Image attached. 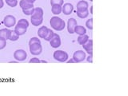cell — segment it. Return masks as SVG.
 <instances>
[{
  "instance_id": "1",
  "label": "cell",
  "mask_w": 128,
  "mask_h": 96,
  "mask_svg": "<svg viewBox=\"0 0 128 96\" xmlns=\"http://www.w3.org/2000/svg\"><path fill=\"white\" fill-rule=\"evenodd\" d=\"M50 26L55 30L61 31L64 30V28L66 26V24H65V22H64L62 18L55 16V17L51 18L50 19Z\"/></svg>"
},
{
  "instance_id": "2",
  "label": "cell",
  "mask_w": 128,
  "mask_h": 96,
  "mask_svg": "<svg viewBox=\"0 0 128 96\" xmlns=\"http://www.w3.org/2000/svg\"><path fill=\"white\" fill-rule=\"evenodd\" d=\"M54 58L58 62H64L68 59V54L62 50H57L54 53Z\"/></svg>"
},
{
  "instance_id": "3",
  "label": "cell",
  "mask_w": 128,
  "mask_h": 96,
  "mask_svg": "<svg viewBox=\"0 0 128 96\" xmlns=\"http://www.w3.org/2000/svg\"><path fill=\"white\" fill-rule=\"evenodd\" d=\"M14 57L18 62L19 61H24L25 59H26L27 54L24 50H17L14 52Z\"/></svg>"
},
{
  "instance_id": "4",
  "label": "cell",
  "mask_w": 128,
  "mask_h": 96,
  "mask_svg": "<svg viewBox=\"0 0 128 96\" xmlns=\"http://www.w3.org/2000/svg\"><path fill=\"white\" fill-rule=\"evenodd\" d=\"M30 51L33 55H38L42 53V47L41 44H33V45H30Z\"/></svg>"
},
{
  "instance_id": "5",
  "label": "cell",
  "mask_w": 128,
  "mask_h": 96,
  "mask_svg": "<svg viewBox=\"0 0 128 96\" xmlns=\"http://www.w3.org/2000/svg\"><path fill=\"white\" fill-rule=\"evenodd\" d=\"M85 58H86V54H85V52L82 50L76 51L73 56V59L74 60L75 62H81L84 61Z\"/></svg>"
},
{
  "instance_id": "6",
  "label": "cell",
  "mask_w": 128,
  "mask_h": 96,
  "mask_svg": "<svg viewBox=\"0 0 128 96\" xmlns=\"http://www.w3.org/2000/svg\"><path fill=\"white\" fill-rule=\"evenodd\" d=\"M3 23L6 27H11L15 25L16 19L14 16L12 15H7L3 19Z\"/></svg>"
},
{
  "instance_id": "7",
  "label": "cell",
  "mask_w": 128,
  "mask_h": 96,
  "mask_svg": "<svg viewBox=\"0 0 128 96\" xmlns=\"http://www.w3.org/2000/svg\"><path fill=\"white\" fill-rule=\"evenodd\" d=\"M50 46L53 48H58L61 46V39H60L59 35L57 34H54V37L51 38V40L50 41Z\"/></svg>"
},
{
  "instance_id": "8",
  "label": "cell",
  "mask_w": 128,
  "mask_h": 96,
  "mask_svg": "<svg viewBox=\"0 0 128 96\" xmlns=\"http://www.w3.org/2000/svg\"><path fill=\"white\" fill-rule=\"evenodd\" d=\"M77 26V21L74 18H70L68 20V23H67V29L68 32L70 34H74V28Z\"/></svg>"
},
{
  "instance_id": "9",
  "label": "cell",
  "mask_w": 128,
  "mask_h": 96,
  "mask_svg": "<svg viewBox=\"0 0 128 96\" xmlns=\"http://www.w3.org/2000/svg\"><path fill=\"white\" fill-rule=\"evenodd\" d=\"M82 46L88 54H93V40L89 39L85 44H83Z\"/></svg>"
},
{
  "instance_id": "10",
  "label": "cell",
  "mask_w": 128,
  "mask_h": 96,
  "mask_svg": "<svg viewBox=\"0 0 128 96\" xmlns=\"http://www.w3.org/2000/svg\"><path fill=\"white\" fill-rule=\"evenodd\" d=\"M74 10V6L70 3H66L64 4V6L62 7V11L63 12L64 14L69 15L72 13V11Z\"/></svg>"
},
{
  "instance_id": "11",
  "label": "cell",
  "mask_w": 128,
  "mask_h": 96,
  "mask_svg": "<svg viewBox=\"0 0 128 96\" xmlns=\"http://www.w3.org/2000/svg\"><path fill=\"white\" fill-rule=\"evenodd\" d=\"M33 3L34 2L32 1V0H22V1L20 2L19 5L23 10V9H28V8L34 7Z\"/></svg>"
},
{
  "instance_id": "12",
  "label": "cell",
  "mask_w": 128,
  "mask_h": 96,
  "mask_svg": "<svg viewBox=\"0 0 128 96\" xmlns=\"http://www.w3.org/2000/svg\"><path fill=\"white\" fill-rule=\"evenodd\" d=\"M26 29L27 28L23 26H21V25H18V24H17V26H15V29H14V31L15 33L17 34L18 35H23L26 34Z\"/></svg>"
},
{
  "instance_id": "13",
  "label": "cell",
  "mask_w": 128,
  "mask_h": 96,
  "mask_svg": "<svg viewBox=\"0 0 128 96\" xmlns=\"http://www.w3.org/2000/svg\"><path fill=\"white\" fill-rule=\"evenodd\" d=\"M43 22V18H39V17H35V16L31 15V23L32 25L34 26H40Z\"/></svg>"
},
{
  "instance_id": "14",
  "label": "cell",
  "mask_w": 128,
  "mask_h": 96,
  "mask_svg": "<svg viewBox=\"0 0 128 96\" xmlns=\"http://www.w3.org/2000/svg\"><path fill=\"white\" fill-rule=\"evenodd\" d=\"M10 30L8 29H2L0 30V38H3L5 40L9 39L10 38Z\"/></svg>"
},
{
  "instance_id": "15",
  "label": "cell",
  "mask_w": 128,
  "mask_h": 96,
  "mask_svg": "<svg viewBox=\"0 0 128 96\" xmlns=\"http://www.w3.org/2000/svg\"><path fill=\"white\" fill-rule=\"evenodd\" d=\"M88 2L86 1H80L77 4V10H88Z\"/></svg>"
},
{
  "instance_id": "16",
  "label": "cell",
  "mask_w": 128,
  "mask_h": 96,
  "mask_svg": "<svg viewBox=\"0 0 128 96\" xmlns=\"http://www.w3.org/2000/svg\"><path fill=\"white\" fill-rule=\"evenodd\" d=\"M48 30H49V29L46 27V26H42L40 29L38 30V36L41 38H45V37L46 36V34H47V33H48Z\"/></svg>"
},
{
  "instance_id": "17",
  "label": "cell",
  "mask_w": 128,
  "mask_h": 96,
  "mask_svg": "<svg viewBox=\"0 0 128 96\" xmlns=\"http://www.w3.org/2000/svg\"><path fill=\"white\" fill-rule=\"evenodd\" d=\"M74 33L78 34L79 35H82L86 33V28H84L83 26L77 25L74 28Z\"/></svg>"
},
{
  "instance_id": "18",
  "label": "cell",
  "mask_w": 128,
  "mask_h": 96,
  "mask_svg": "<svg viewBox=\"0 0 128 96\" xmlns=\"http://www.w3.org/2000/svg\"><path fill=\"white\" fill-rule=\"evenodd\" d=\"M32 16H35V17H39V18H43V10H42V8H40V7L34 8Z\"/></svg>"
},
{
  "instance_id": "19",
  "label": "cell",
  "mask_w": 128,
  "mask_h": 96,
  "mask_svg": "<svg viewBox=\"0 0 128 96\" xmlns=\"http://www.w3.org/2000/svg\"><path fill=\"white\" fill-rule=\"evenodd\" d=\"M88 40H89V37H88V35H86V34H82V35H79V37L78 38V42L80 44V45H83V44H85Z\"/></svg>"
},
{
  "instance_id": "20",
  "label": "cell",
  "mask_w": 128,
  "mask_h": 96,
  "mask_svg": "<svg viewBox=\"0 0 128 96\" xmlns=\"http://www.w3.org/2000/svg\"><path fill=\"white\" fill-rule=\"evenodd\" d=\"M62 12V6L58 5H53L52 6V13L55 15H58L61 14Z\"/></svg>"
},
{
  "instance_id": "21",
  "label": "cell",
  "mask_w": 128,
  "mask_h": 96,
  "mask_svg": "<svg viewBox=\"0 0 128 96\" xmlns=\"http://www.w3.org/2000/svg\"><path fill=\"white\" fill-rule=\"evenodd\" d=\"M77 15L80 18H86L89 15V11L86 10H77Z\"/></svg>"
},
{
  "instance_id": "22",
  "label": "cell",
  "mask_w": 128,
  "mask_h": 96,
  "mask_svg": "<svg viewBox=\"0 0 128 96\" xmlns=\"http://www.w3.org/2000/svg\"><path fill=\"white\" fill-rule=\"evenodd\" d=\"M18 38H19V35H18L17 34H16L14 30V31L10 30V38H9V39L10 40V41L15 42L18 39Z\"/></svg>"
},
{
  "instance_id": "23",
  "label": "cell",
  "mask_w": 128,
  "mask_h": 96,
  "mask_svg": "<svg viewBox=\"0 0 128 96\" xmlns=\"http://www.w3.org/2000/svg\"><path fill=\"white\" fill-rule=\"evenodd\" d=\"M54 32L52 31L51 30L49 29V30H48V33H47L46 36L45 38H44V39H45L46 41H49V42H50V40H51V38L54 37Z\"/></svg>"
},
{
  "instance_id": "24",
  "label": "cell",
  "mask_w": 128,
  "mask_h": 96,
  "mask_svg": "<svg viewBox=\"0 0 128 96\" xmlns=\"http://www.w3.org/2000/svg\"><path fill=\"white\" fill-rule=\"evenodd\" d=\"M6 4L10 7H15L18 5V1L17 0H6Z\"/></svg>"
},
{
  "instance_id": "25",
  "label": "cell",
  "mask_w": 128,
  "mask_h": 96,
  "mask_svg": "<svg viewBox=\"0 0 128 96\" xmlns=\"http://www.w3.org/2000/svg\"><path fill=\"white\" fill-rule=\"evenodd\" d=\"M34 7H31V8H28V9H23V14H26V15H32L33 14V12H34Z\"/></svg>"
},
{
  "instance_id": "26",
  "label": "cell",
  "mask_w": 128,
  "mask_h": 96,
  "mask_svg": "<svg viewBox=\"0 0 128 96\" xmlns=\"http://www.w3.org/2000/svg\"><path fill=\"white\" fill-rule=\"evenodd\" d=\"M18 25H21V26H25V27H28L29 26V22H28V21L26 19H20L18 22Z\"/></svg>"
},
{
  "instance_id": "27",
  "label": "cell",
  "mask_w": 128,
  "mask_h": 96,
  "mask_svg": "<svg viewBox=\"0 0 128 96\" xmlns=\"http://www.w3.org/2000/svg\"><path fill=\"white\" fill-rule=\"evenodd\" d=\"M50 4H51V6H53V5L62 6L63 5V0H50Z\"/></svg>"
},
{
  "instance_id": "28",
  "label": "cell",
  "mask_w": 128,
  "mask_h": 96,
  "mask_svg": "<svg viewBox=\"0 0 128 96\" xmlns=\"http://www.w3.org/2000/svg\"><path fill=\"white\" fill-rule=\"evenodd\" d=\"M41 44V41L40 39L38 38H32L30 40V42H29V45H33V44Z\"/></svg>"
},
{
  "instance_id": "29",
  "label": "cell",
  "mask_w": 128,
  "mask_h": 96,
  "mask_svg": "<svg viewBox=\"0 0 128 96\" xmlns=\"http://www.w3.org/2000/svg\"><path fill=\"white\" fill-rule=\"evenodd\" d=\"M86 26L88 29H93V18H90L89 20H87V22H86Z\"/></svg>"
},
{
  "instance_id": "30",
  "label": "cell",
  "mask_w": 128,
  "mask_h": 96,
  "mask_svg": "<svg viewBox=\"0 0 128 96\" xmlns=\"http://www.w3.org/2000/svg\"><path fill=\"white\" fill-rule=\"evenodd\" d=\"M6 46V40L0 38V50H2Z\"/></svg>"
},
{
  "instance_id": "31",
  "label": "cell",
  "mask_w": 128,
  "mask_h": 96,
  "mask_svg": "<svg viewBox=\"0 0 128 96\" xmlns=\"http://www.w3.org/2000/svg\"><path fill=\"white\" fill-rule=\"evenodd\" d=\"M30 63H39L40 62V60L37 58H33L30 60Z\"/></svg>"
},
{
  "instance_id": "32",
  "label": "cell",
  "mask_w": 128,
  "mask_h": 96,
  "mask_svg": "<svg viewBox=\"0 0 128 96\" xmlns=\"http://www.w3.org/2000/svg\"><path fill=\"white\" fill-rule=\"evenodd\" d=\"M92 58H93V56H92V54H90V55H89V57L87 58V62H90V63L93 62V59H92Z\"/></svg>"
},
{
  "instance_id": "33",
  "label": "cell",
  "mask_w": 128,
  "mask_h": 96,
  "mask_svg": "<svg viewBox=\"0 0 128 96\" xmlns=\"http://www.w3.org/2000/svg\"><path fill=\"white\" fill-rule=\"evenodd\" d=\"M3 5H4L3 1H2V0H0V9L3 7Z\"/></svg>"
},
{
  "instance_id": "34",
  "label": "cell",
  "mask_w": 128,
  "mask_h": 96,
  "mask_svg": "<svg viewBox=\"0 0 128 96\" xmlns=\"http://www.w3.org/2000/svg\"><path fill=\"white\" fill-rule=\"evenodd\" d=\"M73 62H75L74 59H70V60H69V61H68V63H73Z\"/></svg>"
},
{
  "instance_id": "35",
  "label": "cell",
  "mask_w": 128,
  "mask_h": 96,
  "mask_svg": "<svg viewBox=\"0 0 128 96\" xmlns=\"http://www.w3.org/2000/svg\"><path fill=\"white\" fill-rule=\"evenodd\" d=\"M90 14H93V7H90Z\"/></svg>"
},
{
  "instance_id": "36",
  "label": "cell",
  "mask_w": 128,
  "mask_h": 96,
  "mask_svg": "<svg viewBox=\"0 0 128 96\" xmlns=\"http://www.w3.org/2000/svg\"><path fill=\"white\" fill-rule=\"evenodd\" d=\"M32 1H33V2H35V1H36V0H32Z\"/></svg>"
},
{
  "instance_id": "37",
  "label": "cell",
  "mask_w": 128,
  "mask_h": 96,
  "mask_svg": "<svg viewBox=\"0 0 128 96\" xmlns=\"http://www.w3.org/2000/svg\"><path fill=\"white\" fill-rule=\"evenodd\" d=\"M90 2H92V1H93V0H90Z\"/></svg>"
}]
</instances>
